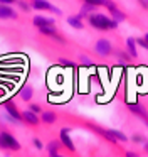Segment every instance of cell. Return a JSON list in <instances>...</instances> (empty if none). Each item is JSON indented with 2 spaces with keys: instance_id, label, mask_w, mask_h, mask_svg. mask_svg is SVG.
<instances>
[{
  "instance_id": "obj_16",
  "label": "cell",
  "mask_w": 148,
  "mask_h": 157,
  "mask_svg": "<svg viewBox=\"0 0 148 157\" xmlns=\"http://www.w3.org/2000/svg\"><path fill=\"white\" fill-rule=\"evenodd\" d=\"M67 24H69L72 29H77V31L84 29V22H83V19H79L77 15H69V17H67Z\"/></svg>"
},
{
  "instance_id": "obj_32",
  "label": "cell",
  "mask_w": 148,
  "mask_h": 157,
  "mask_svg": "<svg viewBox=\"0 0 148 157\" xmlns=\"http://www.w3.org/2000/svg\"><path fill=\"white\" fill-rule=\"evenodd\" d=\"M49 157H64V155H61L59 152H56V154H49Z\"/></svg>"
},
{
  "instance_id": "obj_22",
  "label": "cell",
  "mask_w": 148,
  "mask_h": 157,
  "mask_svg": "<svg viewBox=\"0 0 148 157\" xmlns=\"http://www.w3.org/2000/svg\"><path fill=\"white\" fill-rule=\"evenodd\" d=\"M17 7H19L22 12H25V14H29L30 9H32V7H30V4H27V2H24V0H17Z\"/></svg>"
},
{
  "instance_id": "obj_5",
  "label": "cell",
  "mask_w": 148,
  "mask_h": 157,
  "mask_svg": "<svg viewBox=\"0 0 148 157\" xmlns=\"http://www.w3.org/2000/svg\"><path fill=\"white\" fill-rule=\"evenodd\" d=\"M86 127H87V128H91L93 132H96L98 135H101L103 139H106L108 142H111V144H118V140H116V139H114V137L109 133V128H103V127L94 125V123H86Z\"/></svg>"
},
{
  "instance_id": "obj_14",
  "label": "cell",
  "mask_w": 148,
  "mask_h": 157,
  "mask_svg": "<svg viewBox=\"0 0 148 157\" xmlns=\"http://www.w3.org/2000/svg\"><path fill=\"white\" fill-rule=\"evenodd\" d=\"M96 9L98 7H94V5H91V4H83V7H81L77 17H79V19H87L91 14H94V12H96Z\"/></svg>"
},
{
  "instance_id": "obj_20",
  "label": "cell",
  "mask_w": 148,
  "mask_h": 157,
  "mask_svg": "<svg viewBox=\"0 0 148 157\" xmlns=\"http://www.w3.org/2000/svg\"><path fill=\"white\" fill-rule=\"evenodd\" d=\"M109 133H111V135H113L114 139L118 140V142H128V137L124 135V133L121 132V130H116V128H109Z\"/></svg>"
},
{
  "instance_id": "obj_9",
  "label": "cell",
  "mask_w": 148,
  "mask_h": 157,
  "mask_svg": "<svg viewBox=\"0 0 148 157\" xmlns=\"http://www.w3.org/2000/svg\"><path fill=\"white\" fill-rule=\"evenodd\" d=\"M29 4H30V7H32V9H35V10L52 12V9H54V5H52V4H49L47 0H30Z\"/></svg>"
},
{
  "instance_id": "obj_31",
  "label": "cell",
  "mask_w": 148,
  "mask_h": 157,
  "mask_svg": "<svg viewBox=\"0 0 148 157\" xmlns=\"http://www.w3.org/2000/svg\"><path fill=\"white\" fill-rule=\"evenodd\" d=\"M126 157H140V154H136V152H131V150H128L126 154H124Z\"/></svg>"
},
{
  "instance_id": "obj_26",
  "label": "cell",
  "mask_w": 148,
  "mask_h": 157,
  "mask_svg": "<svg viewBox=\"0 0 148 157\" xmlns=\"http://www.w3.org/2000/svg\"><path fill=\"white\" fill-rule=\"evenodd\" d=\"M136 44L141 46L143 49H146V51H148V41H146L145 37H138V39H136Z\"/></svg>"
},
{
  "instance_id": "obj_23",
  "label": "cell",
  "mask_w": 148,
  "mask_h": 157,
  "mask_svg": "<svg viewBox=\"0 0 148 157\" xmlns=\"http://www.w3.org/2000/svg\"><path fill=\"white\" fill-rule=\"evenodd\" d=\"M131 142L133 144H145L146 139H145L143 133H133V135H131Z\"/></svg>"
},
{
  "instance_id": "obj_11",
  "label": "cell",
  "mask_w": 148,
  "mask_h": 157,
  "mask_svg": "<svg viewBox=\"0 0 148 157\" xmlns=\"http://www.w3.org/2000/svg\"><path fill=\"white\" fill-rule=\"evenodd\" d=\"M0 19H3V21H7V19H19V15L10 5L0 4Z\"/></svg>"
},
{
  "instance_id": "obj_17",
  "label": "cell",
  "mask_w": 148,
  "mask_h": 157,
  "mask_svg": "<svg viewBox=\"0 0 148 157\" xmlns=\"http://www.w3.org/2000/svg\"><path fill=\"white\" fill-rule=\"evenodd\" d=\"M113 54L116 56L121 63H131V59H133L130 54H128V51H123V49H114Z\"/></svg>"
},
{
  "instance_id": "obj_2",
  "label": "cell",
  "mask_w": 148,
  "mask_h": 157,
  "mask_svg": "<svg viewBox=\"0 0 148 157\" xmlns=\"http://www.w3.org/2000/svg\"><path fill=\"white\" fill-rule=\"evenodd\" d=\"M0 149L2 150H15V152H19L20 144L10 132L2 130V132H0Z\"/></svg>"
},
{
  "instance_id": "obj_24",
  "label": "cell",
  "mask_w": 148,
  "mask_h": 157,
  "mask_svg": "<svg viewBox=\"0 0 148 157\" xmlns=\"http://www.w3.org/2000/svg\"><path fill=\"white\" fill-rule=\"evenodd\" d=\"M29 110H30L32 113H37V115H40V113L44 112V110L40 108V105H37V103H30V105H29Z\"/></svg>"
},
{
  "instance_id": "obj_6",
  "label": "cell",
  "mask_w": 148,
  "mask_h": 157,
  "mask_svg": "<svg viewBox=\"0 0 148 157\" xmlns=\"http://www.w3.org/2000/svg\"><path fill=\"white\" fill-rule=\"evenodd\" d=\"M69 132H71V128H67V127H64V128H61L59 140L62 142V145L66 147L67 150H71V152H74V150H76V147H74V142H72V139H71Z\"/></svg>"
},
{
  "instance_id": "obj_25",
  "label": "cell",
  "mask_w": 148,
  "mask_h": 157,
  "mask_svg": "<svg viewBox=\"0 0 148 157\" xmlns=\"http://www.w3.org/2000/svg\"><path fill=\"white\" fill-rule=\"evenodd\" d=\"M79 61H81V64H84V66H94V63L91 61L89 58H87V56H79Z\"/></svg>"
},
{
  "instance_id": "obj_12",
  "label": "cell",
  "mask_w": 148,
  "mask_h": 157,
  "mask_svg": "<svg viewBox=\"0 0 148 157\" xmlns=\"http://www.w3.org/2000/svg\"><path fill=\"white\" fill-rule=\"evenodd\" d=\"M56 120H57V113L52 112V110H44L40 113V122L46 123V125H52Z\"/></svg>"
},
{
  "instance_id": "obj_33",
  "label": "cell",
  "mask_w": 148,
  "mask_h": 157,
  "mask_svg": "<svg viewBox=\"0 0 148 157\" xmlns=\"http://www.w3.org/2000/svg\"><path fill=\"white\" fill-rule=\"evenodd\" d=\"M145 152H148V140L145 142Z\"/></svg>"
},
{
  "instance_id": "obj_19",
  "label": "cell",
  "mask_w": 148,
  "mask_h": 157,
  "mask_svg": "<svg viewBox=\"0 0 148 157\" xmlns=\"http://www.w3.org/2000/svg\"><path fill=\"white\" fill-rule=\"evenodd\" d=\"M62 147H64V145H62V142H61V140H50V142L47 144L46 149L49 150V154H56V152H59Z\"/></svg>"
},
{
  "instance_id": "obj_28",
  "label": "cell",
  "mask_w": 148,
  "mask_h": 157,
  "mask_svg": "<svg viewBox=\"0 0 148 157\" xmlns=\"http://www.w3.org/2000/svg\"><path fill=\"white\" fill-rule=\"evenodd\" d=\"M61 64H62V66H66V68H74V66H76V64H74V63L72 61H67V59H61Z\"/></svg>"
},
{
  "instance_id": "obj_29",
  "label": "cell",
  "mask_w": 148,
  "mask_h": 157,
  "mask_svg": "<svg viewBox=\"0 0 148 157\" xmlns=\"http://www.w3.org/2000/svg\"><path fill=\"white\" fill-rule=\"evenodd\" d=\"M136 2H138V4H140L141 7L145 9V10H148V0H136Z\"/></svg>"
},
{
  "instance_id": "obj_8",
  "label": "cell",
  "mask_w": 148,
  "mask_h": 157,
  "mask_svg": "<svg viewBox=\"0 0 148 157\" xmlns=\"http://www.w3.org/2000/svg\"><path fill=\"white\" fill-rule=\"evenodd\" d=\"M22 123L30 127H37L40 123V117L37 113H32L30 110H25V112H22Z\"/></svg>"
},
{
  "instance_id": "obj_27",
  "label": "cell",
  "mask_w": 148,
  "mask_h": 157,
  "mask_svg": "<svg viewBox=\"0 0 148 157\" xmlns=\"http://www.w3.org/2000/svg\"><path fill=\"white\" fill-rule=\"evenodd\" d=\"M32 144H34V147H35L37 150H42V149H44V144L40 142V140L37 139V137H35V139H32Z\"/></svg>"
},
{
  "instance_id": "obj_18",
  "label": "cell",
  "mask_w": 148,
  "mask_h": 157,
  "mask_svg": "<svg viewBox=\"0 0 148 157\" xmlns=\"http://www.w3.org/2000/svg\"><path fill=\"white\" fill-rule=\"evenodd\" d=\"M109 12H111V19H114L118 24H120V22H123V21H126V14H124V12H121L118 7L111 9Z\"/></svg>"
},
{
  "instance_id": "obj_4",
  "label": "cell",
  "mask_w": 148,
  "mask_h": 157,
  "mask_svg": "<svg viewBox=\"0 0 148 157\" xmlns=\"http://www.w3.org/2000/svg\"><path fill=\"white\" fill-rule=\"evenodd\" d=\"M3 108H5V112L9 113L17 123H22V112H20L19 106L13 103V100H5V101H3Z\"/></svg>"
},
{
  "instance_id": "obj_13",
  "label": "cell",
  "mask_w": 148,
  "mask_h": 157,
  "mask_svg": "<svg viewBox=\"0 0 148 157\" xmlns=\"http://www.w3.org/2000/svg\"><path fill=\"white\" fill-rule=\"evenodd\" d=\"M126 51H128V54H130L133 59H136V58H138L136 39H135V37H128V39H126Z\"/></svg>"
},
{
  "instance_id": "obj_10",
  "label": "cell",
  "mask_w": 148,
  "mask_h": 157,
  "mask_svg": "<svg viewBox=\"0 0 148 157\" xmlns=\"http://www.w3.org/2000/svg\"><path fill=\"white\" fill-rule=\"evenodd\" d=\"M32 24L35 25L37 29L40 27H47V25H56V21L54 19H49V17H44V15H35L32 19Z\"/></svg>"
},
{
  "instance_id": "obj_7",
  "label": "cell",
  "mask_w": 148,
  "mask_h": 157,
  "mask_svg": "<svg viewBox=\"0 0 148 157\" xmlns=\"http://www.w3.org/2000/svg\"><path fill=\"white\" fill-rule=\"evenodd\" d=\"M126 106H128V110H130L133 115L140 117V118H143V120L148 118V112H146V108H145L141 103H138V101H130Z\"/></svg>"
},
{
  "instance_id": "obj_34",
  "label": "cell",
  "mask_w": 148,
  "mask_h": 157,
  "mask_svg": "<svg viewBox=\"0 0 148 157\" xmlns=\"http://www.w3.org/2000/svg\"><path fill=\"white\" fill-rule=\"evenodd\" d=\"M145 123H146V127H148V118H146V120H145Z\"/></svg>"
},
{
  "instance_id": "obj_21",
  "label": "cell",
  "mask_w": 148,
  "mask_h": 157,
  "mask_svg": "<svg viewBox=\"0 0 148 157\" xmlns=\"http://www.w3.org/2000/svg\"><path fill=\"white\" fill-rule=\"evenodd\" d=\"M84 4H91L94 7H106V4L109 0H83Z\"/></svg>"
},
{
  "instance_id": "obj_30",
  "label": "cell",
  "mask_w": 148,
  "mask_h": 157,
  "mask_svg": "<svg viewBox=\"0 0 148 157\" xmlns=\"http://www.w3.org/2000/svg\"><path fill=\"white\" fill-rule=\"evenodd\" d=\"M0 4H3V5H12V4H17V0H0Z\"/></svg>"
},
{
  "instance_id": "obj_1",
  "label": "cell",
  "mask_w": 148,
  "mask_h": 157,
  "mask_svg": "<svg viewBox=\"0 0 148 157\" xmlns=\"http://www.w3.org/2000/svg\"><path fill=\"white\" fill-rule=\"evenodd\" d=\"M87 22H89V25L93 29H96V31H114V29L118 27V22L114 21V19L108 17V15H103V14H98V12H94V14H91L89 17H87Z\"/></svg>"
},
{
  "instance_id": "obj_15",
  "label": "cell",
  "mask_w": 148,
  "mask_h": 157,
  "mask_svg": "<svg viewBox=\"0 0 148 157\" xmlns=\"http://www.w3.org/2000/svg\"><path fill=\"white\" fill-rule=\"evenodd\" d=\"M19 95L24 101H30V98H32V95H34V88L30 85H24L22 88H20Z\"/></svg>"
},
{
  "instance_id": "obj_3",
  "label": "cell",
  "mask_w": 148,
  "mask_h": 157,
  "mask_svg": "<svg viewBox=\"0 0 148 157\" xmlns=\"http://www.w3.org/2000/svg\"><path fill=\"white\" fill-rule=\"evenodd\" d=\"M94 51H96V54L101 56V58H108V56L113 54L114 49H113V44H111L108 39L101 37V39H98V41L94 42Z\"/></svg>"
}]
</instances>
